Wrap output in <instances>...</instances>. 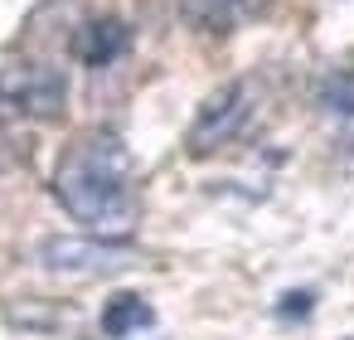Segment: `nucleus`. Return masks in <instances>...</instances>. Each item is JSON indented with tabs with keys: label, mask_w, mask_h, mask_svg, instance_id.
Listing matches in <instances>:
<instances>
[{
	"label": "nucleus",
	"mask_w": 354,
	"mask_h": 340,
	"mask_svg": "<svg viewBox=\"0 0 354 340\" xmlns=\"http://www.w3.org/2000/svg\"><path fill=\"white\" fill-rule=\"evenodd\" d=\"M127 44H131V30H127L122 20H93V25L78 35V59H83L88 69H107L112 59L127 54Z\"/></svg>",
	"instance_id": "20e7f679"
},
{
	"label": "nucleus",
	"mask_w": 354,
	"mask_h": 340,
	"mask_svg": "<svg viewBox=\"0 0 354 340\" xmlns=\"http://www.w3.org/2000/svg\"><path fill=\"white\" fill-rule=\"evenodd\" d=\"M39 262L64 277H112V272L131 267L136 253L112 238H49V243H39Z\"/></svg>",
	"instance_id": "f03ea898"
},
{
	"label": "nucleus",
	"mask_w": 354,
	"mask_h": 340,
	"mask_svg": "<svg viewBox=\"0 0 354 340\" xmlns=\"http://www.w3.org/2000/svg\"><path fill=\"white\" fill-rule=\"evenodd\" d=\"M248 10V0H185V20L209 30V35H223L233 30V20Z\"/></svg>",
	"instance_id": "423d86ee"
},
{
	"label": "nucleus",
	"mask_w": 354,
	"mask_h": 340,
	"mask_svg": "<svg viewBox=\"0 0 354 340\" xmlns=\"http://www.w3.org/2000/svg\"><path fill=\"white\" fill-rule=\"evenodd\" d=\"M281 311H286V316L310 311V292H286V296H281Z\"/></svg>",
	"instance_id": "6e6552de"
},
{
	"label": "nucleus",
	"mask_w": 354,
	"mask_h": 340,
	"mask_svg": "<svg viewBox=\"0 0 354 340\" xmlns=\"http://www.w3.org/2000/svg\"><path fill=\"white\" fill-rule=\"evenodd\" d=\"M248 83H223L218 93H209L204 98V107H199V117H194V127H189V151L194 156H209V151H218L228 136H238V127L248 122Z\"/></svg>",
	"instance_id": "7ed1b4c3"
},
{
	"label": "nucleus",
	"mask_w": 354,
	"mask_h": 340,
	"mask_svg": "<svg viewBox=\"0 0 354 340\" xmlns=\"http://www.w3.org/2000/svg\"><path fill=\"white\" fill-rule=\"evenodd\" d=\"M320 102L339 117H354V69H335L325 83H320Z\"/></svg>",
	"instance_id": "0eeeda50"
},
{
	"label": "nucleus",
	"mask_w": 354,
	"mask_h": 340,
	"mask_svg": "<svg viewBox=\"0 0 354 340\" xmlns=\"http://www.w3.org/2000/svg\"><path fill=\"white\" fill-rule=\"evenodd\" d=\"M151 325H156V311H151L146 296L122 292V296H112V301L102 306V330H107L112 340H131L136 330H151Z\"/></svg>",
	"instance_id": "39448f33"
},
{
	"label": "nucleus",
	"mask_w": 354,
	"mask_h": 340,
	"mask_svg": "<svg viewBox=\"0 0 354 340\" xmlns=\"http://www.w3.org/2000/svg\"><path fill=\"white\" fill-rule=\"evenodd\" d=\"M59 204L88 224L97 238H122L136 224V185H131V151L117 132H83L64 161L54 165Z\"/></svg>",
	"instance_id": "f257e3e1"
}]
</instances>
